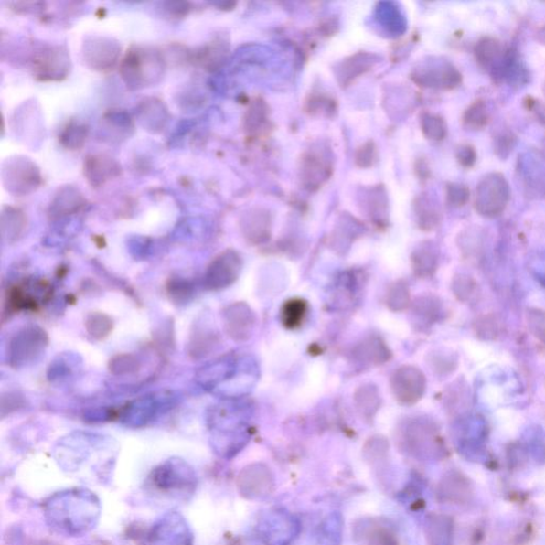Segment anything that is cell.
I'll return each mask as SVG.
<instances>
[{"mask_svg":"<svg viewBox=\"0 0 545 545\" xmlns=\"http://www.w3.org/2000/svg\"><path fill=\"white\" fill-rule=\"evenodd\" d=\"M88 131V127L81 123L70 122L60 135L61 144L71 151L81 148L87 141Z\"/></svg>","mask_w":545,"mask_h":545,"instance_id":"obj_24","label":"cell"},{"mask_svg":"<svg viewBox=\"0 0 545 545\" xmlns=\"http://www.w3.org/2000/svg\"><path fill=\"white\" fill-rule=\"evenodd\" d=\"M166 59L161 51L149 45L134 44L120 63V74L128 89L155 87L166 73Z\"/></svg>","mask_w":545,"mask_h":545,"instance_id":"obj_2","label":"cell"},{"mask_svg":"<svg viewBox=\"0 0 545 545\" xmlns=\"http://www.w3.org/2000/svg\"><path fill=\"white\" fill-rule=\"evenodd\" d=\"M527 321L531 335L545 346V311L537 308L528 310Z\"/></svg>","mask_w":545,"mask_h":545,"instance_id":"obj_29","label":"cell"},{"mask_svg":"<svg viewBox=\"0 0 545 545\" xmlns=\"http://www.w3.org/2000/svg\"><path fill=\"white\" fill-rule=\"evenodd\" d=\"M307 303L303 300H291L283 308V322L290 329L301 326L307 315Z\"/></svg>","mask_w":545,"mask_h":545,"instance_id":"obj_23","label":"cell"},{"mask_svg":"<svg viewBox=\"0 0 545 545\" xmlns=\"http://www.w3.org/2000/svg\"><path fill=\"white\" fill-rule=\"evenodd\" d=\"M120 56L121 45L112 37L90 36L82 44L83 61L95 70L112 69L118 64Z\"/></svg>","mask_w":545,"mask_h":545,"instance_id":"obj_9","label":"cell"},{"mask_svg":"<svg viewBox=\"0 0 545 545\" xmlns=\"http://www.w3.org/2000/svg\"><path fill=\"white\" fill-rule=\"evenodd\" d=\"M506 51L503 44L497 40L495 37H483L476 44L475 50L476 59L480 67L485 69H488L493 73L499 63L504 59Z\"/></svg>","mask_w":545,"mask_h":545,"instance_id":"obj_19","label":"cell"},{"mask_svg":"<svg viewBox=\"0 0 545 545\" xmlns=\"http://www.w3.org/2000/svg\"><path fill=\"white\" fill-rule=\"evenodd\" d=\"M242 269L241 258L235 251L220 252L208 265L204 275V287L209 291H219L235 283Z\"/></svg>","mask_w":545,"mask_h":545,"instance_id":"obj_10","label":"cell"},{"mask_svg":"<svg viewBox=\"0 0 545 545\" xmlns=\"http://www.w3.org/2000/svg\"><path fill=\"white\" fill-rule=\"evenodd\" d=\"M219 336L206 315H198L190 330L187 353L193 360H200L209 356L218 347Z\"/></svg>","mask_w":545,"mask_h":545,"instance_id":"obj_11","label":"cell"},{"mask_svg":"<svg viewBox=\"0 0 545 545\" xmlns=\"http://www.w3.org/2000/svg\"><path fill=\"white\" fill-rule=\"evenodd\" d=\"M102 503L94 492L73 488L55 493L44 504V518L57 534L77 538L95 529Z\"/></svg>","mask_w":545,"mask_h":545,"instance_id":"obj_1","label":"cell"},{"mask_svg":"<svg viewBox=\"0 0 545 545\" xmlns=\"http://www.w3.org/2000/svg\"><path fill=\"white\" fill-rule=\"evenodd\" d=\"M88 334L95 340H103L112 334L113 322L112 317L102 313H91L84 322Z\"/></svg>","mask_w":545,"mask_h":545,"instance_id":"obj_22","label":"cell"},{"mask_svg":"<svg viewBox=\"0 0 545 545\" xmlns=\"http://www.w3.org/2000/svg\"><path fill=\"white\" fill-rule=\"evenodd\" d=\"M457 158L459 164L465 167H472L476 162V149L470 145H463L458 148Z\"/></svg>","mask_w":545,"mask_h":545,"instance_id":"obj_32","label":"cell"},{"mask_svg":"<svg viewBox=\"0 0 545 545\" xmlns=\"http://www.w3.org/2000/svg\"><path fill=\"white\" fill-rule=\"evenodd\" d=\"M25 63L41 81H59L69 74L71 64L69 51L61 45L26 43Z\"/></svg>","mask_w":545,"mask_h":545,"instance_id":"obj_3","label":"cell"},{"mask_svg":"<svg viewBox=\"0 0 545 545\" xmlns=\"http://www.w3.org/2000/svg\"><path fill=\"white\" fill-rule=\"evenodd\" d=\"M166 9L175 16H184L191 10L190 4L187 3H165Z\"/></svg>","mask_w":545,"mask_h":545,"instance_id":"obj_33","label":"cell"},{"mask_svg":"<svg viewBox=\"0 0 545 545\" xmlns=\"http://www.w3.org/2000/svg\"><path fill=\"white\" fill-rule=\"evenodd\" d=\"M170 395H161V397H144L127 405L123 411L122 421L127 426L140 427L146 425L155 415L165 408L170 405Z\"/></svg>","mask_w":545,"mask_h":545,"instance_id":"obj_12","label":"cell"},{"mask_svg":"<svg viewBox=\"0 0 545 545\" xmlns=\"http://www.w3.org/2000/svg\"><path fill=\"white\" fill-rule=\"evenodd\" d=\"M84 205L86 199L75 187H62L50 204L49 216L53 219L67 217L80 211Z\"/></svg>","mask_w":545,"mask_h":545,"instance_id":"obj_16","label":"cell"},{"mask_svg":"<svg viewBox=\"0 0 545 545\" xmlns=\"http://www.w3.org/2000/svg\"><path fill=\"white\" fill-rule=\"evenodd\" d=\"M475 330L479 339L495 340L501 332V326L495 315H485L476 319Z\"/></svg>","mask_w":545,"mask_h":545,"instance_id":"obj_27","label":"cell"},{"mask_svg":"<svg viewBox=\"0 0 545 545\" xmlns=\"http://www.w3.org/2000/svg\"><path fill=\"white\" fill-rule=\"evenodd\" d=\"M121 173L119 162L107 155H89L84 160V176L93 187L105 185L107 181L120 176Z\"/></svg>","mask_w":545,"mask_h":545,"instance_id":"obj_13","label":"cell"},{"mask_svg":"<svg viewBox=\"0 0 545 545\" xmlns=\"http://www.w3.org/2000/svg\"><path fill=\"white\" fill-rule=\"evenodd\" d=\"M3 181L6 191L17 197L28 196L42 184L40 168L29 158L16 155L5 162Z\"/></svg>","mask_w":545,"mask_h":545,"instance_id":"obj_6","label":"cell"},{"mask_svg":"<svg viewBox=\"0 0 545 545\" xmlns=\"http://www.w3.org/2000/svg\"><path fill=\"white\" fill-rule=\"evenodd\" d=\"M48 335L41 326H26L13 335L8 344V362L13 369H23L34 365L47 350Z\"/></svg>","mask_w":545,"mask_h":545,"instance_id":"obj_5","label":"cell"},{"mask_svg":"<svg viewBox=\"0 0 545 545\" xmlns=\"http://www.w3.org/2000/svg\"><path fill=\"white\" fill-rule=\"evenodd\" d=\"M516 144V135L508 129L499 132L495 139V152L499 158L506 159Z\"/></svg>","mask_w":545,"mask_h":545,"instance_id":"obj_30","label":"cell"},{"mask_svg":"<svg viewBox=\"0 0 545 545\" xmlns=\"http://www.w3.org/2000/svg\"><path fill=\"white\" fill-rule=\"evenodd\" d=\"M27 225V219L23 211L13 207H5L2 213V235L6 243L16 242Z\"/></svg>","mask_w":545,"mask_h":545,"instance_id":"obj_20","label":"cell"},{"mask_svg":"<svg viewBox=\"0 0 545 545\" xmlns=\"http://www.w3.org/2000/svg\"><path fill=\"white\" fill-rule=\"evenodd\" d=\"M141 125L151 133H160L165 128L168 112L164 103L157 99H148L141 102L136 112Z\"/></svg>","mask_w":545,"mask_h":545,"instance_id":"obj_15","label":"cell"},{"mask_svg":"<svg viewBox=\"0 0 545 545\" xmlns=\"http://www.w3.org/2000/svg\"><path fill=\"white\" fill-rule=\"evenodd\" d=\"M543 35H544V37H545V29H544Z\"/></svg>","mask_w":545,"mask_h":545,"instance_id":"obj_34","label":"cell"},{"mask_svg":"<svg viewBox=\"0 0 545 545\" xmlns=\"http://www.w3.org/2000/svg\"><path fill=\"white\" fill-rule=\"evenodd\" d=\"M149 484L166 495H193L198 486V476L185 460L171 458L155 466L149 476Z\"/></svg>","mask_w":545,"mask_h":545,"instance_id":"obj_4","label":"cell"},{"mask_svg":"<svg viewBox=\"0 0 545 545\" xmlns=\"http://www.w3.org/2000/svg\"><path fill=\"white\" fill-rule=\"evenodd\" d=\"M395 386H405L403 390L400 391L398 397L404 401L414 403L418 401L425 390V379L419 369L411 368L403 369L401 372L395 374ZM395 394V395H397Z\"/></svg>","mask_w":545,"mask_h":545,"instance_id":"obj_18","label":"cell"},{"mask_svg":"<svg viewBox=\"0 0 545 545\" xmlns=\"http://www.w3.org/2000/svg\"><path fill=\"white\" fill-rule=\"evenodd\" d=\"M477 283L471 276L457 275L454 278L453 291L459 301L468 302L476 294Z\"/></svg>","mask_w":545,"mask_h":545,"instance_id":"obj_28","label":"cell"},{"mask_svg":"<svg viewBox=\"0 0 545 545\" xmlns=\"http://www.w3.org/2000/svg\"><path fill=\"white\" fill-rule=\"evenodd\" d=\"M509 198V187L504 176L490 174L477 187L476 209L480 216L496 218L505 210Z\"/></svg>","mask_w":545,"mask_h":545,"instance_id":"obj_8","label":"cell"},{"mask_svg":"<svg viewBox=\"0 0 545 545\" xmlns=\"http://www.w3.org/2000/svg\"><path fill=\"white\" fill-rule=\"evenodd\" d=\"M447 198L453 206H464L470 198V191L462 185H451L447 189Z\"/></svg>","mask_w":545,"mask_h":545,"instance_id":"obj_31","label":"cell"},{"mask_svg":"<svg viewBox=\"0 0 545 545\" xmlns=\"http://www.w3.org/2000/svg\"><path fill=\"white\" fill-rule=\"evenodd\" d=\"M102 131L112 142H122L129 138L134 132L132 116L122 110H112L103 116Z\"/></svg>","mask_w":545,"mask_h":545,"instance_id":"obj_17","label":"cell"},{"mask_svg":"<svg viewBox=\"0 0 545 545\" xmlns=\"http://www.w3.org/2000/svg\"><path fill=\"white\" fill-rule=\"evenodd\" d=\"M141 363L133 354H119L109 361V371L115 376L131 375L138 372Z\"/></svg>","mask_w":545,"mask_h":545,"instance_id":"obj_26","label":"cell"},{"mask_svg":"<svg viewBox=\"0 0 545 545\" xmlns=\"http://www.w3.org/2000/svg\"><path fill=\"white\" fill-rule=\"evenodd\" d=\"M146 545H194V536L183 516L168 511L149 529Z\"/></svg>","mask_w":545,"mask_h":545,"instance_id":"obj_7","label":"cell"},{"mask_svg":"<svg viewBox=\"0 0 545 545\" xmlns=\"http://www.w3.org/2000/svg\"><path fill=\"white\" fill-rule=\"evenodd\" d=\"M224 327L227 335L235 340L248 338L252 326L251 313L244 304H233L223 313Z\"/></svg>","mask_w":545,"mask_h":545,"instance_id":"obj_14","label":"cell"},{"mask_svg":"<svg viewBox=\"0 0 545 545\" xmlns=\"http://www.w3.org/2000/svg\"><path fill=\"white\" fill-rule=\"evenodd\" d=\"M166 291L173 304H176L178 306L189 304L196 295V287L193 283L189 279L180 276L168 279Z\"/></svg>","mask_w":545,"mask_h":545,"instance_id":"obj_21","label":"cell"},{"mask_svg":"<svg viewBox=\"0 0 545 545\" xmlns=\"http://www.w3.org/2000/svg\"><path fill=\"white\" fill-rule=\"evenodd\" d=\"M489 122L488 109L486 103L482 101L473 102L464 114V125L472 129V131H478L484 128Z\"/></svg>","mask_w":545,"mask_h":545,"instance_id":"obj_25","label":"cell"}]
</instances>
